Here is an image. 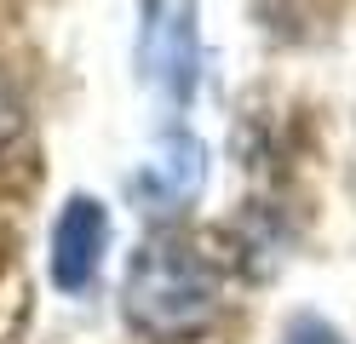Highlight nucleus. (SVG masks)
Instances as JSON below:
<instances>
[{
	"label": "nucleus",
	"instance_id": "nucleus-5",
	"mask_svg": "<svg viewBox=\"0 0 356 344\" xmlns=\"http://www.w3.org/2000/svg\"><path fill=\"white\" fill-rule=\"evenodd\" d=\"M282 344H345V338L333 333L322 316H293V321H287V333H282Z\"/></svg>",
	"mask_w": 356,
	"mask_h": 344
},
{
	"label": "nucleus",
	"instance_id": "nucleus-3",
	"mask_svg": "<svg viewBox=\"0 0 356 344\" xmlns=\"http://www.w3.org/2000/svg\"><path fill=\"white\" fill-rule=\"evenodd\" d=\"M109 247V206L98 195H70L63 213L52 218V287L58 293H86Z\"/></svg>",
	"mask_w": 356,
	"mask_h": 344
},
{
	"label": "nucleus",
	"instance_id": "nucleus-2",
	"mask_svg": "<svg viewBox=\"0 0 356 344\" xmlns=\"http://www.w3.org/2000/svg\"><path fill=\"white\" fill-rule=\"evenodd\" d=\"M138 75L167 104H190L202 81V0H138Z\"/></svg>",
	"mask_w": 356,
	"mask_h": 344
},
{
	"label": "nucleus",
	"instance_id": "nucleus-1",
	"mask_svg": "<svg viewBox=\"0 0 356 344\" xmlns=\"http://www.w3.org/2000/svg\"><path fill=\"white\" fill-rule=\"evenodd\" d=\"M127 321L155 344H178L195 338L218 310V281L207 259L184 241H149L138 247V259L127 270Z\"/></svg>",
	"mask_w": 356,
	"mask_h": 344
},
{
	"label": "nucleus",
	"instance_id": "nucleus-6",
	"mask_svg": "<svg viewBox=\"0 0 356 344\" xmlns=\"http://www.w3.org/2000/svg\"><path fill=\"white\" fill-rule=\"evenodd\" d=\"M12 138H17V98H12L6 75H0V149H6Z\"/></svg>",
	"mask_w": 356,
	"mask_h": 344
},
{
	"label": "nucleus",
	"instance_id": "nucleus-4",
	"mask_svg": "<svg viewBox=\"0 0 356 344\" xmlns=\"http://www.w3.org/2000/svg\"><path fill=\"white\" fill-rule=\"evenodd\" d=\"M202 178H207V149L195 144V138L184 132H172L161 149H155V161L144 167L138 178V190L149 195H161V201H190L195 190H202Z\"/></svg>",
	"mask_w": 356,
	"mask_h": 344
}]
</instances>
